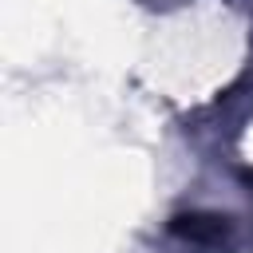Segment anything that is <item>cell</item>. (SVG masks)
<instances>
[{"mask_svg": "<svg viewBox=\"0 0 253 253\" xmlns=\"http://www.w3.org/2000/svg\"><path fill=\"white\" fill-rule=\"evenodd\" d=\"M170 229L186 241H198V245H217L229 237V217H217V213H178L170 221Z\"/></svg>", "mask_w": 253, "mask_h": 253, "instance_id": "cell-1", "label": "cell"}]
</instances>
